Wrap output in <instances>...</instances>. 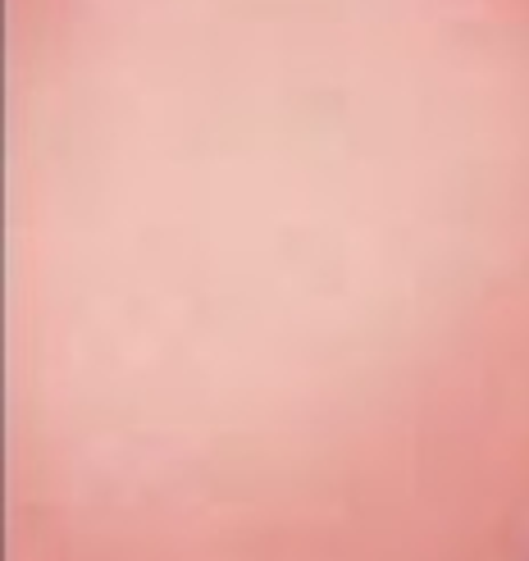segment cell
Masks as SVG:
<instances>
[{"mask_svg": "<svg viewBox=\"0 0 529 561\" xmlns=\"http://www.w3.org/2000/svg\"><path fill=\"white\" fill-rule=\"evenodd\" d=\"M5 210L42 502L475 520L529 438V0H5Z\"/></svg>", "mask_w": 529, "mask_h": 561, "instance_id": "1", "label": "cell"}]
</instances>
